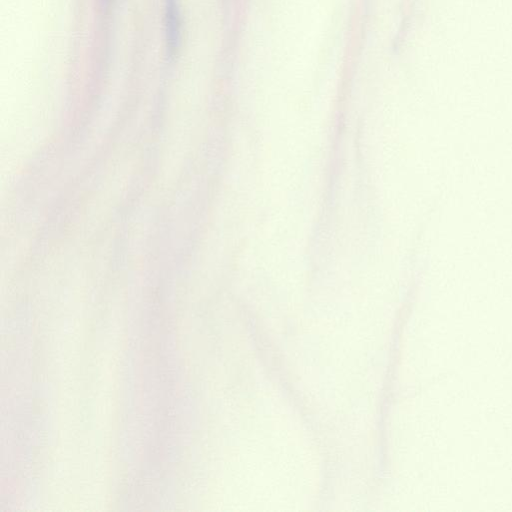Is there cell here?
<instances>
[{"label":"cell","mask_w":512,"mask_h":512,"mask_svg":"<svg viewBox=\"0 0 512 512\" xmlns=\"http://www.w3.org/2000/svg\"><path fill=\"white\" fill-rule=\"evenodd\" d=\"M167 31L168 38L173 43L178 39L179 33V14L175 0L167 1Z\"/></svg>","instance_id":"obj_1"}]
</instances>
